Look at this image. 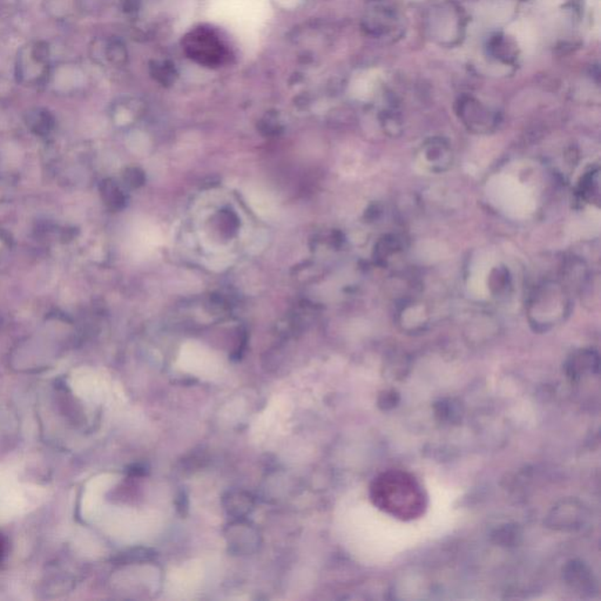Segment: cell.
Returning <instances> with one entry per match:
<instances>
[{"instance_id":"obj_1","label":"cell","mask_w":601,"mask_h":601,"mask_svg":"<svg viewBox=\"0 0 601 601\" xmlns=\"http://www.w3.org/2000/svg\"><path fill=\"white\" fill-rule=\"evenodd\" d=\"M572 308L569 289L560 281L541 282L534 287L526 303V315L533 330L550 332L562 323Z\"/></svg>"},{"instance_id":"obj_2","label":"cell","mask_w":601,"mask_h":601,"mask_svg":"<svg viewBox=\"0 0 601 601\" xmlns=\"http://www.w3.org/2000/svg\"><path fill=\"white\" fill-rule=\"evenodd\" d=\"M374 497L381 508L402 518L414 515V512L421 508L419 487L412 479L400 472L381 475L374 482Z\"/></svg>"},{"instance_id":"obj_3","label":"cell","mask_w":601,"mask_h":601,"mask_svg":"<svg viewBox=\"0 0 601 601\" xmlns=\"http://www.w3.org/2000/svg\"><path fill=\"white\" fill-rule=\"evenodd\" d=\"M585 508L576 501H564L553 508L548 515V525L560 531L580 529L585 522Z\"/></svg>"},{"instance_id":"obj_4","label":"cell","mask_w":601,"mask_h":601,"mask_svg":"<svg viewBox=\"0 0 601 601\" xmlns=\"http://www.w3.org/2000/svg\"><path fill=\"white\" fill-rule=\"evenodd\" d=\"M421 155L425 166L435 173L447 172L454 163V151L443 139H431L425 142Z\"/></svg>"},{"instance_id":"obj_5","label":"cell","mask_w":601,"mask_h":601,"mask_svg":"<svg viewBox=\"0 0 601 601\" xmlns=\"http://www.w3.org/2000/svg\"><path fill=\"white\" fill-rule=\"evenodd\" d=\"M191 43H188V50H191V54L194 58L198 59L205 64H216L220 62L221 47L216 43L214 36L207 32L195 33L191 36Z\"/></svg>"},{"instance_id":"obj_6","label":"cell","mask_w":601,"mask_h":601,"mask_svg":"<svg viewBox=\"0 0 601 601\" xmlns=\"http://www.w3.org/2000/svg\"><path fill=\"white\" fill-rule=\"evenodd\" d=\"M599 370V355L597 351L583 349L573 353L566 363V374L572 381H578L586 374Z\"/></svg>"},{"instance_id":"obj_7","label":"cell","mask_w":601,"mask_h":601,"mask_svg":"<svg viewBox=\"0 0 601 601\" xmlns=\"http://www.w3.org/2000/svg\"><path fill=\"white\" fill-rule=\"evenodd\" d=\"M564 576L569 586L579 592H593L595 581L590 569L583 562L572 560L564 569Z\"/></svg>"},{"instance_id":"obj_8","label":"cell","mask_w":601,"mask_h":601,"mask_svg":"<svg viewBox=\"0 0 601 601\" xmlns=\"http://www.w3.org/2000/svg\"><path fill=\"white\" fill-rule=\"evenodd\" d=\"M578 196L586 203H597L600 201V170L593 167L580 177L578 184Z\"/></svg>"},{"instance_id":"obj_9","label":"cell","mask_w":601,"mask_h":601,"mask_svg":"<svg viewBox=\"0 0 601 601\" xmlns=\"http://www.w3.org/2000/svg\"><path fill=\"white\" fill-rule=\"evenodd\" d=\"M403 250V241L397 235H386L374 245V257L379 264H386L393 256Z\"/></svg>"},{"instance_id":"obj_10","label":"cell","mask_w":601,"mask_h":601,"mask_svg":"<svg viewBox=\"0 0 601 601\" xmlns=\"http://www.w3.org/2000/svg\"><path fill=\"white\" fill-rule=\"evenodd\" d=\"M489 290L496 296L505 295L511 288V278L505 266H497L489 275Z\"/></svg>"},{"instance_id":"obj_11","label":"cell","mask_w":601,"mask_h":601,"mask_svg":"<svg viewBox=\"0 0 601 601\" xmlns=\"http://www.w3.org/2000/svg\"><path fill=\"white\" fill-rule=\"evenodd\" d=\"M513 32H515V38L518 39L522 48L529 50L534 46V33L527 24H524V22L515 24Z\"/></svg>"},{"instance_id":"obj_12","label":"cell","mask_w":601,"mask_h":601,"mask_svg":"<svg viewBox=\"0 0 601 601\" xmlns=\"http://www.w3.org/2000/svg\"><path fill=\"white\" fill-rule=\"evenodd\" d=\"M107 57L113 64L120 65L126 59V52H125L123 46H121V43H113L108 46Z\"/></svg>"},{"instance_id":"obj_13","label":"cell","mask_w":601,"mask_h":601,"mask_svg":"<svg viewBox=\"0 0 601 601\" xmlns=\"http://www.w3.org/2000/svg\"><path fill=\"white\" fill-rule=\"evenodd\" d=\"M31 55H32L33 60L36 64H45V62H47V59H48V55H50V50H48L47 43H36V46L32 48Z\"/></svg>"},{"instance_id":"obj_14","label":"cell","mask_w":601,"mask_h":601,"mask_svg":"<svg viewBox=\"0 0 601 601\" xmlns=\"http://www.w3.org/2000/svg\"><path fill=\"white\" fill-rule=\"evenodd\" d=\"M134 8H135V0H123V8L126 11H133Z\"/></svg>"},{"instance_id":"obj_15","label":"cell","mask_w":601,"mask_h":601,"mask_svg":"<svg viewBox=\"0 0 601 601\" xmlns=\"http://www.w3.org/2000/svg\"><path fill=\"white\" fill-rule=\"evenodd\" d=\"M4 540H3V538L0 536V560H1V557H3V555H4Z\"/></svg>"}]
</instances>
